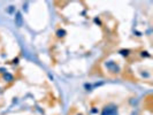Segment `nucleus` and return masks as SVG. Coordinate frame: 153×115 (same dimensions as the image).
<instances>
[{"mask_svg":"<svg viewBox=\"0 0 153 115\" xmlns=\"http://www.w3.org/2000/svg\"><path fill=\"white\" fill-rule=\"evenodd\" d=\"M101 115H119L117 107L115 105H107L102 109Z\"/></svg>","mask_w":153,"mask_h":115,"instance_id":"obj_1","label":"nucleus"},{"mask_svg":"<svg viewBox=\"0 0 153 115\" xmlns=\"http://www.w3.org/2000/svg\"><path fill=\"white\" fill-rule=\"evenodd\" d=\"M106 67H107V68H108L111 71H113V73H117V71H119V67L116 66V63H114L113 61H108V62H107V63H106Z\"/></svg>","mask_w":153,"mask_h":115,"instance_id":"obj_2","label":"nucleus"},{"mask_svg":"<svg viewBox=\"0 0 153 115\" xmlns=\"http://www.w3.org/2000/svg\"><path fill=\"white\" fill-rule=\"evenodd\" d=\"M15 22H16V24L19 25V27H21L22 25V15H21V13L16 14V16H15Z\"/></svg>","mask_w":153,"mask_h":115,"instance_id":"obj_3","label":"nucleus"},{"mask_svg":"<svg viewBox=\"0 0 153 115\" xmlns=\"http://www.w3.org/2000/svg\"><path fill=\"white\" fill-rule=\"evenodd\" d=\"M4 78H5V79H7L8 82H12V80H13V76L10 75V74H8V73H6V75L4 76Z\"/></svg>","mask_w":153,"mask_h":115,"instance_id":"obj_4","label":"nucleus"},{"mask_svg":"<svg viewBox=\"0 0 153 115\" xmlns=\"http://www.w3.org/2000/svg\"><path fill=\"white\" fill-rule=\"evenodd\" d=\"M65 33L66 32L63 31V30H59L58 31V36H65Z\"/></svg>","mask_w":153,"mask_h":115,"instance_id":"obj_5","label":"nucleus"}]
</instances>
